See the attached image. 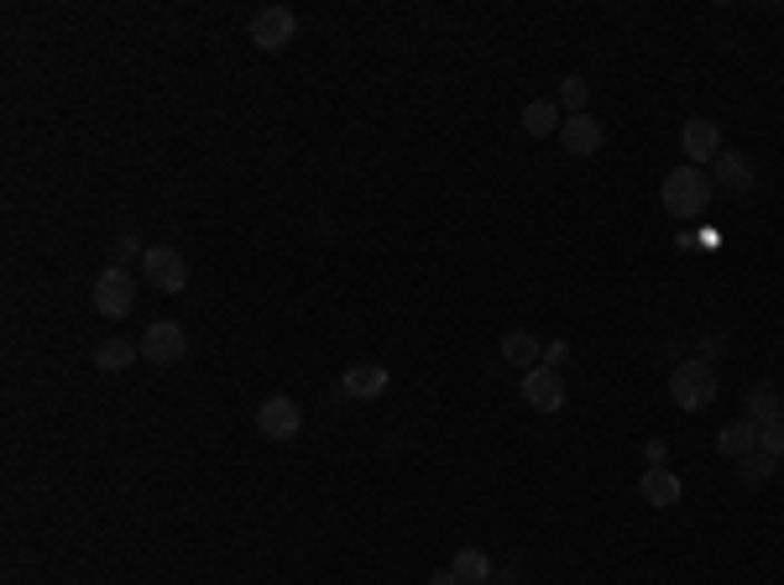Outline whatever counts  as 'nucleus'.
<instances>
[{
	"label": "nucleus",
	"instance_id": "6",
	"mask_svg": "<svg viewBox=\"0 0 784 585\" xmlns=\"http://www.w3.org/2000/svg\"><path fill=\"white\" fill-rule=\"evenodd\" d=\"M293 32H298V17H293L288 6H262L252 17V42L262 52H277V48H288Z\"/></svg>",
	"mask_w": 784,
	"mask_h": 585
},
{
	"label": "nucleus",
	"instance_id": "20",
	"mask_svg": "<svg viewBox=\"0 0 784 585\" xmlns=\"http://www.w3.org/2000/svg\"><path fill=\"white\" fill-rule=\"evenodd\" d=\"M774 455H768V449H753V455H743V460H737V476H743V482L748 486H764L768 476H774Z\"/></svg>",
	"mask_w": 784,
	"mask_h": 585
},
{
	"label": "nucleus",
	"instance_id": "4",
	"mask_svg": "<svg viewBox=\"0 0 784 585\" xmlns=\"http://www.w3.org/2000/svg\"><path fill=\"white\" fill-rule=\"evenodd\" d=\"M184 356H188L184 325H173V319H157V325H147V335H141V361H153V366H178Z\"/></svg>",
	"mask_w": 784,
	"mask_h": 585
},
{
	"label": "nucleus",
	"instance_id": "26",
	"mask_svg": "<svg viewBox=\"0 0 784 585\" xmlns=\"http://www.w3.org/2000/svg\"><path fill=\"white\" fill-rule=\"evenodd\" d=\"M497 585H523V569H518V565H508V569H502V575H497Z\"/></svg>",
	"mask_w": 784,
	"mask_h": 585
},
{
	"label": "nucleus",
	"instance_id": "13",
	"mask_svg": "<svg viewBox=\"0 0 784 585\" xmlns=\"http://www.w3.org/2000/svg\"><path fill=\"white\" fill-rule=\"evenodd\" d=\"M638 492H644L648 507H675V502L685 497V486L675 470H665V465H648L644 470V482H638Z\"/></svg>",
	"mask_w": 784,
	"mask_h": 585
},
{
	"label": "nucleus",
	"instance_id": "14",
	"mask_svg": "<svg viewBox=\"0 0 784 585\" xmlns=\"http://www.w3.org/2000/svg\"><path fill=\"white\" fill-rule=\"evenodd\" d=\"M743 418H748V424H774V418H784L780 393H774L768 381H753L748 393H743Z\"/></svg>",
	"mask_w": 784,
	"mask_h": 585
},
{
	"label": "nucleus",
	"instance_id": "19",
	"mask_svg": "<svg viewBox=\"0 0 784 585\" xmlns=\"http://www.w3.org/2000/svg\"><path fill=\"white\" fill-rule=\"evenodd\" d=\"M450 575L461 585H492V559L465 544V549H455V559H450Z\"/></svg>",
	"mask_w": 784,
	"mask_h": 585
},
{
	"label": "nucleus",
	"instance_id": "10",
	"mask_svg": "<svg viewBox=\"0 0 784 585\" xmlns=\"http://www.w3.org/2000/svg\"><path fill=\"white\" fill-rule=\"evenodd\" d=\"M560 147L570 157H597L601 147H607V131H601V121L586 110V116H565L560 126Z\"/></svg>",
	"mask_w": 784,
	"mask_h": 585
},
{
	"label": "nucleus",
	"instance_id": "7",
	"mask_svg": "<svg viewBox=\"0 0 784 585\" xmlns=\"http://www.w3.org/2000/svg\"><path fill=\"white\" fill-rule=\"evenodd\" d=\"M523 403H529L533 414H560L565 408V377L555 366H533L523 371Z\"/></svg>",
	"mask_w": 784,
	"mask_h": 585
},
{
	"label": "nucleus",
	"instance_id": "18",
	"mask_svg": "<svg viewBox=\"0 0 784 585\" xmlns=\"http://www.w3.org/2000/svg\"><path fill=\"white\" fill-rule=\"evenodd\" d=\"M141 356V345H131V340H120V335H110V340L95 350V366H100L105 377H120V371H131V361Z\"/></svg>",
	"mask_w": 784,
	"mask_h": 585
},
{
	"label": "nucleus",
	"instance_id": "5",
	"mask_svg": "<svg viewBox=\"0 0 784 585\" xmlns=\"http://www.w3.org/2000/svg\"><path fill=\"white\" fill-rule=\"evenodd\" d=\"M141 277H147L157 292H184V282H188L184 251H173V246H147V257H141Z\"/></svg>",
	"mask_w": 784,
	"mask_h": 585
},
{
	"label": "nucleus",
	"instance_id": "27",
	"mask_svg": "<svg viewBox=\"0 0 784 585\" xmlns=\"http://www.w3.org/2000/svg\"><path fill=\"white\" fill-rule=\"evenodd\" d=\"M429 585H461V581H455L450 569H440V575H429Z\"/></svg>",
	"mask_w": 784,
	"mask_h": 585
},
{
	"label": "nucleus",
	"instance_id": "11",
	"mask_svg": "<svg viewBox=\"0 0 784 585\" xmlns=\"http://www.w3.org/2000/svg\"><path fill=\"white\" fill-rule=\"evenodd\" d=\"M502 361L518 366V371H533V366H545V340L533 329H508L502 335Z\"/></svg>",
	"mask_w": 784,
	"mask_h": 585
},
{
	"label": "nucleus",
	"instance_id": "8",
	"mask_svg": "<svg viewBox=\"0 0 784 585\" xmlns=\"http://www.w3.org/2000/svg\"><path fill=\"white\" fill-rule=\"evenodd\" d=\"M256 429H262V439H277V445H283V439H293V434L304 429V414H298V403H293V397H267V403H262V408H256Z\"/></svg>",
	"mask_w": 784,
	"mask_h": 585
},
{
	"label": "nucleus",
	"instance_id": "25",
	"mask_svg": "<svg viewBox=\"0 0 784 585\" xmlns=\"http://www.w3.org/2000/svg\"><path fill=\"white\" fill-rule=\"evenodd\" d=\"M644 455H648V460H654V465H665V439H648V445H644Z\"/></svg>",
	"mask_w": 784,
	"mask_h": 585
},
{
	"label": "nucleus",
	"instance_id": "24",
	"mask_svg": "<svg viewBox=\"0 0 784 585\" xmlns=\"http://www.w3.org/2000/svg\"><path fill=\"white\" fill-rule=\"evenodd\" d=\"M565 356H570V345H565V340L545 345V366H555V371H560V366H565Z\"/></svg>",
	"mask_w": 784,
	"mask_h": 585
},
{
	"label": "nucleus",
	"instance_id": "3",
	"mask_svg": "<svg viewBox=\"0 0 784 585\" xmlns=\"http://www.w3.org/2000/svg\"><path fill=\"white\" fill-rule=\"evenodd\" d=\"M95 309L105 314V319H126V314L137 309V282H131V272L126 267H105L100 277H95Z\"/></svg>",
	"mask_w": 784,
	"mask_h": 585
},
{
	"label": "nucleus",
	"instance_id": "23",
	"mask_svg": "<svg viewBox=\"0 0 784 585\" xmlns=\"http://www.w3.org/2000/svg\"><path fill=\"white\" fill-rule=\"evenodd\" d=\"M131 257H147V246H141L137 241V236H120V241H116V267H126V261H131Z\"/></svg>",
	"mask_w": 784,
	"mask_h": 585
},
{
	"label": "nucleus",
	"instance_id": "17",
	"mask_svg": "<svg viewBox=\"0 0 784 585\" xmlns=\"http://www.w3.org/2000/svg\"><path fill=\"white\" fill-rule=\"evenodd\" d=\"M716 449H722V460H743V455H753V449H758V424H748V418L727 424V429L716 434Z\"/></svg>",
	"mask_w": 784,
	"mask_h": 585
},
{
	"label": "nucleus",
	"instance_id": "21",
	"mask_svg": "<svg viewBox=\"0 0 784 585\" xmlns=\"http://www.w3.org/2000/svg\"><path fill=\"white\" fill-rule=\"evenodd\" d=\"M586 105H591V89H586V79L565 73V79H560V110H565V116H586Z\"/></svg>",
	"mask_w": 784,
	"mask_h": 585
},
{
	"label": "nucleus",
	"instance_id": "1",
	"mask_svg": "<svg viewBox=\"0 0 784 585\" xmlns=\"http://www.w3.org/2000/svg\"><path fill=\"white\" fill-rule=\"evenodd\" d=\"M712 172L706 168H669L665 184H659V199H665V209L675 215V220H696V215H706L712 209Z\"/></svg>",
	"mask_w": 784,
	"mask_h": 585
},
{
	"label": "nucleus",
	"instance_id": "16",
	"mask_svg": "<svg viewBox=\"0 0 784 585\" xmlns=\"http://www.w3.org/2000/svg\"><path fill=\"white\" fill-rule=\"evenodd\" d=\"M341 393L361 397V403H366V397H382L388 393V366H351L341 377Z\"/></svg>",
	"mask_w": 784,
	"mask_h": 585
},
{
	"label": "nucleus",
	"instance_id": "9",
	"mask_svg": "<svg viewBox=\"0 0 784 585\" xmlns=\"http://www.w3.org/2000/svg\"><path fill=\"white\" fill-rule=\"evenodd\" d=\"M680 147H685V162L690 168H712L716 157H722V131H716L706 116H690L680 126Z\"/></svg>",
	"mask_w": 784,
	"mask_h": 585
},
{
	"label": "nucleus",
	"instance_id": "15",
	"mask_svg": "<svg viewBox=\"0 0 784 585\" xmlns=\"http://www.w3.org/2000/svg\"><path fill=\"white\" fill-rule=\"evenodd\" d=\"M560 126H565L560 100H529L523 105V131H529V137H560Z\"/></svg>",
	"mask_w": 784,
	"mask_h": 585
},
{
	"label": "nucleus",
	"instance_id": "28",
	"mask_svg": "<svg viewBox=\"0 0 784 585\" xmlns=\"http://www.w3.org/2000/svg\"><path fill=\"white\" fill-rule=\"evenodd\" d=\"M69 585H79V581H69Z\"/></svg>",
	"mask_w": 784,
	"mask_h": 585
},
{
	"label": "nucleus",
	"instance_id": "12",
	"mask_svg": "<svg viewBox=\"0 0 784 585\" xmlns=\"http://www.w3.org/2000/svg\"><path fill=\"white\" fill-rule=\"evenodd\" d=\"M712 184L716 189H727V194H748L753 189V162L743 152H727V147H722V157L712 162Z\"/></svg>",
	"mask_w": 784,
	"mask_h": 585
},
{
	"label": "nucleus",
	"instance_id": "2",
	"mask_svg": "<svg viewBox=\"0 0 784 585\" xmlns=\"http://www.w3.org/2000/svg\"><path fill=\"white\" fill-rule=\"evenodd\" d=\"M716 393H722V381H716V366L706 356H690V361H675L669 371V397H675V408L685 414H700V408H712Z\"/></svg>",
	"mask_w": 784,
	"mask_h": 585
},
{
	"label": "nucleus",
	"instance_id": "22",
	"mask_svg": "<svg viewBox=\"0 0 784 585\" xmlns=\"http://www.w3.org/2000/svg\"><path fill=\"white\" fill-rule=\"evenodd\" d=\"M758 449H768L774 460L784 455V418H774V424H758Z\"/></svg>",
	"mask_w": 784,
	"mask_h": 585
}]
</instances>
